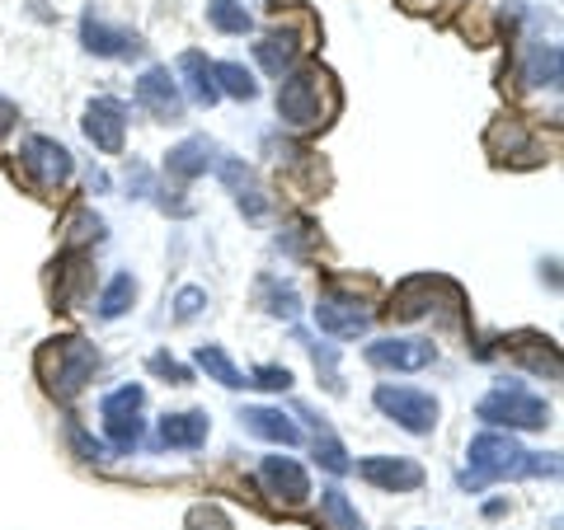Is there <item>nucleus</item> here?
<instances>
[{"label":"nucleus","instance_id":"obj_1","mask_svg":"<svg viewBox=\"0 0 564 530\" xmlns=\"http://www.w3.org/2000/svg\"><path fill=\"white\" fill-rule=\"evenodd\" d=\"M334 108H338V90L320 66L296 70V76H287L278 90V113H282V122H292V127H320L324 113H334Z\"/></svg>","mask_w":564,"mask_h":530},{"label":"nucleus","instance_id":"obj_2","mask_svg":"<svg viewBox=\"0 0 564 530\" xmlns=\"http://www.w3.org/2000/svg\"><path fill=\"white\" fill-rule=\"evenodd\" d=\"M38 362H56V371H42V376H52L48 385L56 395H76L80 385L90 380V371L99 366V357H94V348H85L80 338H62V342H52Z\"/></svg>","mask_w":564,"mask_h":530},{"label":"nucleus","instance_id":"obj_3","mask_svg":"<svg viewBox=\"0 0 564 530\" xmlns=\"http://www.w3.org/2000/svg\"><path fill=\"white\" fill-rule=\"evenodd\" d=\"M376 404L395 413V423L409 427V432H433V423H437V404L428 395H419V390H405V385H381L376 390Z\"/></svg>","mask_w":564,"mask_h":530},{"label":"nucleus","instance_id":"obj_4","mask_svg":"<svg viewBox=\"0 0 564 530\" xmlns=\"http://www.w3.org/2000/svg\"><path fill=\"white\" fill-rule=\"evenodd\" d=\"M479 418H489V423H508V427H541L546 423V404L536 395L527 390H499V395H489L485 404H479Z\"/></svg>","mask_w":564,"mask_h":530},{"label":"nucleus","instance_id":"obj_5","mask_svg":"<svg viewBox=\"0 0 564 530\" xmlns=\"http://www.w3.org/2000/svg\"><path fill=\"white\" fill-rule=\"evenodd\" d=\"M24 169L38 179V189H52V183H62L70 174V155L56 146V141L48 137H34L24 146Z\"/></svg>","mask_w":564,"mask_h":530},{"label":"nucleus","instance_id":"obj_6","mask_svg":"<svg viewBox=\"0 0 564 530\" xmlns=\"http://www.w3.org/2000/svg\"><path fill=\"white\" fill-rule=\"evenodd\" d=\"M259 475H264V483H268V489H273V493H278L287 507L306 503V493H310V483H306V469L296 465V461H287V455H268Z\"/></svg>","mask_w":564,"mask_h":530},{"label":"nucleus","instance_id":"obj_7","mask_svg":"<svg viewBox=\"0 0 564 530\" xmlns=\"http://www.w3.org/2000/svg\"><path fill=\"white\" fill-rule=\"evenodd\" d=\"M358 475L376 489H419L423 483V469L414 461H390V455H376V461H362Z\"/></svg>","mask_w":564,"mask_h":530},{"label":"nucleus","instance_id":"obj_8","mask_svg":"<svg viewBox=\"0 0 564 530\" xmlns=\"http://www.w3.org/2000/svg\"><path fill=\"white\" fill-rule=\"evenodd\" d=\"M123 108L113 104V99H99V104H90V118H85V132H90V141L99 151H123Z\"/></svg>","mask_w":564,"mask_h":530},{"label":"nucleus","instance_id":"obj_9","mask_svg":"<svg viewBox=\"0 0 564 530\" xmlns=\"http://www.w3.org/2000/svg\"><path fill=\"white\" fill-rule=\"evenodd\" d=\"M137 104L151 108L155 118H179V90L169 85V70H146L137 80Z\"/></svg>","mask_w":564,"mask_h":530},{"label":"nucleus","instance_id":"obj_10","mask_svg":"<svg viewBox=\"0 0 564 530\" xmlns=\"http://www.w3.org/2000/svg\"><path fill=\"white\" fill-rule=\"evenodd\" d=\"M376 366H395V371H414V366H428L433 362V342H376L372 352Z\"/></svg>","mask_w":564,"mask_h":530},{"label":"nucleus","instance_id":"obj_11","mask_svg":"<svg viewBox=\"0 0 564 530\" xmlns=\"http://www.w3.org/2000/svg\"><path fill=\"white\" fill-rule=\"evenodd\" d=\"M207 437V418L203 413H169L161 423V441L165 447H197Z\"/></svg>","mask_w":564,"mask_h":530},{"label":"nucleus","instance_id":"obj_12","mask_svg":"<svg viewBox=\"0 0 564 530\" xmlns=\"http://www.w3.org/2000/svg\"><path fill=\"white\" fill-rule=\"evenodd\" d=\"M240 418H245L249 432H259L268 441H282V447H292V441H296V427L282 418V413H273V409H249V413H240Z\"/></svg>","mask_w":564,"mask_h":530},{"label":"nucleus","instance_id":"obj_13","mask_svg":"<svg viewBox=\"0 0 564 530\" xmlns=\"http://www.w3.org/2000/svg\"><path fill=\"white\" fill-rule=\"evenodd\" d=\"M203 169H207V141H183V146L169 151V160H165L169 179H193V174H203Z\"/></svg>","mask_w":564,"mask_h":530},{"label":"nucleus","instance_id":"obj_14","mask_svg":"<svg viewBox=\"0 0 564 530\" xmlns=\"http://www.w3.org/2000/svg\"><path fill=\"white\" fill-rule=\"evenodd\" d=\"M264 62V70H273V76H282V70L292 66V56H296V38L292 34H273L268 42H259V52H254Z\"/></svg>","mask_w":564,"mask_h":530},{"label":"nucleus","instance_id":"obj_15","mask_svg":"<svg viewBox=\"0 0 564 530\" xmlns=\"http://www.w3.org/2000/svg\"><path fill=\"white\" fill-rule=\"evenodd\" d=\"M207 20L217 24L221 34H245V28H249V14H245V5H235V0H211Z\"/></svg>","mask_w":564,"mask_h":530},{"label":"nucleus","instance_id":"obj_16","mask_svg":"<svg viewBox=\"0 0 564 530\" xmlns=\"http://www.w3.org/2000/svg\"><path fill=\"white\" fill-rule=\"evenodd\" d=\"M211 76L221 80V90H226V94H235V99H254V80H249V70H245V66L221 62V66H211Z\"/></svg>","mask_w":564,"mask_h":530},{"label":"nucleus","instance_id":"obj_17","mask_svg":"<svg viewBox=\"0 0 564 530\" xmlns=\"http://www.w3.org/2000/svg\"><path fill=\"white\" fill-rule=\"evenodd\" d=\"M197 362H203V371H211L221 385H231V390H235V385H245V376L231 366V357H226L221 348H203V352H197Z\"/></svg>","mask_w":564,"mask_h":530},{"label":"nucleus","instance_id":"obj_18","mask_svg":"<svg viewBox=\"0 0 564 530\" xmlns=\"http://www.w3.org/2000/svg\"><path fill=\"white\" fill-rule=\"evenodd\" d=\"M324 517H330L338 530H362V517L348 507V497L338 493V489H330V493H324Z\"/></svg>","mask_w":564,"mask_h":530},{"label":"nucleus","instance_id":"obj_19","mask_svg":"<svg viewBox=\"0 0 564 530\" xmlns=\"http://www.w3.org/2000/svg\"><path fill=\"white\" fill-rule=\"evenodd\" d=\"M132 292H137V286H132V277L123 272V277L104 292V306H99V314H108V320H113V314H123V310H127V300H132Z\"/></svg>","mask_w":564,"mask_h":530},{"label":"nucleus","instance_id":"obj_20","mask_svg":"<svg viewBox=\"0 0 564 530\" xmlns=\"http://www.w3.org/2000/svg\"><path fill=\"white\" fill-rule=\"evenodd\" d=\"M189 526H193V530H226V521H221V517H217V512H211V507H193Z\"/></svg>","mask_w":564,"mask_h":530},{"label":"nucleus","instance_id":"obj_21","mask_svg":"<svg viewBox=\"0 0 564 530\" xmlns=\"http://www.w3.org/2000/svg\"><path fill=\"white\" fill-rule=\"evenodd\" d=\"M259 385H268V390H287L292 376H287V371H278V366H264L259 371Z\"/></svg>","mask_w":564,"mask_h":530},{"label":"nucleus","instance_id":"obj_22","mask_svg":"<svg viewBox=\"0 0 564 530\" xmlns=\"http://www.w3.org/2000/svg\"><path fill=\"white\" fill-rule=\"evenodd\" d=\"M197 306H203V292H183V296H179V320L197 314Z\"/></svg>","mask_w":564,"mask_h":530},{"label":"nucleus","instance_id":"obj_23","mask_svg":"<svg viewBox=\"0 0 564 530\" xmlns=\"http://www.w3.org/2000/svg\"><path fill=\"white\" fill-rule=\"evenodd\" d=\"M10 127H14V108L5 104V99H0V137H5V132H10Z\"/></svg>","mask_w":564,"mask_h":530}]
</instances>
